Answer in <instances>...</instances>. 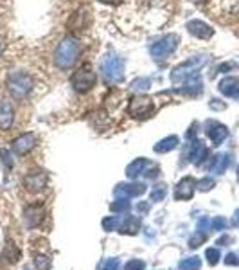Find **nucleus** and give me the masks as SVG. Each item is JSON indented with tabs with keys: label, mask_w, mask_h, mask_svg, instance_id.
I'll list each match as a JSON object with an SVG mask.
<instances>
[{
	"label": "nucleus",
	"mask_w": 239,
	"mask_h": 270,
	"mask_svg": "<svg viewBox=\"0 0 239 270\" xmlns=\"http://www.w3.org/2000/svg\"><path fill=\"white\" fill-rule=\"evenodd\" d=\"M119 225H121V220H119L117 216H108V218L103 220V229L106 232L119 231Z\"/></svg>",
	"instance_id": "nucleus-21"
},
{
	"label": "nucleus",
	"mask_w": 239,
	"mask_h": 270,
	"mask_svg": "<svg viewBox=\"0 0 239 270\" xmlns=\"http://www.w3.org/2000/svg\"><path fill=\"white\" fill-rule=\"evenodd\" d=\"M205 238L207 236L203 234V232H196V234H192L191 240H189V247H191V249H196V247H200L203 242H205Z\"/></svg>",
	"instance_id": "nucleus-24"
},
{
	"label": "nucleus",
	"mask_w": 239,
	"mask_h": 270,
	"mask_svg": "<svg viewBox=\"0 0 239 270\" xmlns=\"http://www.w3.org/2000/svg\"><path fill=\"white\" fill-rule=\"evenodd\" d=\"M36 269L38 270H49L51 269V260L45 256H38L36 258Z\"/></svg>",
	"instance_id": "nucleus-29"
},
{
	"label": "nucleus",
	"mask_w": 239,
	"mask_h": 270,
	"mask_svg": "<svg viewBox=\"0 0 239 270\" xmlns=\"http://www.w3.org/2000/svg\"><path fill=\"white\" fill-rule=\"evenodd\" d=\"M227 135H229V130L223 126V124H218L211 123V130H209V137H211V141L214 142V146H220L221 142L225 141Z\"/></svg>",
	"instance_id": "nucleus-13"
},
{
	"label": "nucleus",
	"mask_w": 239,
	"mask_h": 270,
	"mask_svg": "<svg viewBox=\"0 0 239 270\" xmlns=\"http://www.w3.org/2000/svg\"><path fill=\"white\" fill-rule=\"evenodd\" d=\"M173 40L174 38H165V40H162L160 43H157L155 47L151 49V52H153V56H157V58H164V56H167L169 52L173 51L174 49V43H173Z\"/></svg>",
	"instance_id": "nucleus-14"
},
{
	"label": "nucleus",
	"mask_w": 239,
	"mask_h": 270,
	"mask_svg": "<svg viewBox=\"0 0 239 270\" xmlns=\"http://www.w3.org/2000/svg\"><path fill=\"white\" fill-rule=\"evenodd\" d=\"M194 180L191 177L183 179L178 185H176V191H174V198L176 200H189L194 193Z\"/></svg>",
	"instance_id": "nucleus-9"
},
{
	"label": "nucleus",
	"mask_w": 239,
	"mask_h": 270,
	"mask_svg": "<svg viewBox=\"0 0 239 270\" xmlns=\"http://www.w3.org/2000/svg\"><path fill=\"white\" fill-rule=\"evenodd\" d=\"M146 193V185L144 184H119L115 187V196H139V194Z\"/></svg>",
	"instance_id": "nucleus-8"
},
{
	"label": "nucleus",
	"mask_w": 239,
	"mask_h": 270,
	"mask_svg": "<svg viewBox=\"0 0 239 270\" xmlns=\"http://www.w3.org/2000/svg\"><path fill=\"white\" fill-rule=\"evenodd\" d=\"M151 112H153V103L150 97H137L130 104V114L133 117H146Z\"/></svg>",
	"instance_id": "nucleus-4"
},
{
	"label": "nucleus",
	"mask_w": 239,
	"mask_h": 270,
	"mask_svg": "<svg viewBox=\"0 0 239 270\" xmlns=\"http://www.w3.org/2000/svg\"><path fill=\"white\" fill-rule=\"evenodd\" d=\"M165 194H167V185L159 184L155 185V189L151 191V200H153V202H160V200H164Z\"/></svg>",
	"instance_id": "nucleus-22"
},
{
	"label": "nucleus",
	"mask_w": 239,
	"mask_h": 270,
	"mask_svg": "<svg viewBox=\"0 0 239 270\" xmlns=\"http://www.w3.org/2000/svg\"><path fill=\"white\" fill-rule=\"evenodd\" d=\"M0 52H2V42H0Z\"/></svg>",
	"instance_id": "nucleus-35"
},
{
	"label": "nucleus",
	"mask_w": 239,
	"mask_h": 270,
	"mask_svg": "<svg viewBox=\"0 0 239 270\" xmlns=\"http://www.w3.org/2000/svg\"><path fill=\"white\" fill-rule=\"evenodd\" d=\"M81 45L74 36H67L58 43L56 52H54V62L60 69H71L78 58H80Z\"/></svg>",
	"instance_id": "nucleus-1"
},
{
	"label": "nucleus",
	"mask_w": 239,
	"mask_h": 270,
	"mask_svg": "<svg viewBox=\"0 0 239 270\" xmlns=\"http://www.w3.org/2000/svg\"><path fill=\"white\" fill-rule=\"evenodd\" d=\"M209 227H211V222H209V218H202L200 222H198V232H203V234H205Z\"/></svg>",
	"instance_id": "nucleus-30"
},
{
	"label": "nucleus",
	"mask_w": 239,
	"mask_h": 270,
	"mask_svg": "<svg viewBox=\"0 0 239 270\" xmlns=\"http://www.w3.org/2000/svg\"><path fill=\"white\" fill-rule=\"evenodd\" d=\"M142 220L137 218V216H126L124 220H121V225H119V232L121 234H137L141 231Z\"/></svg>",
	"instance_id": "nucleus-10"
},
{
	"label": "nucleus",
	"mask_w": 239,
	"mask_h": 270,
	"mask_svg": "<svg viewBox=\"0 0 239 270\" xmlns=\"http://www.w3.org/2000/svg\"><path fill=\"white\" fill-rule=\"evenodd\" d=\"M130 207H132V204H130V198H119L117 202H113L112 205H110V209H112V213H128L130 211Z\"/></svg>",
	"instance_id": "nucleus-20"
},
{
	"label": "nucleus",
	"mask_w": 239,
	"mask_h": 270,
	"mask_svg": "<svg viewBox=\"0 0 239 270\" xmlns=\"http://www.w3.org/2000/svg\"><path fill=\"white\" fill-rule=\"evenodd\" d=\"M146 263L142 260H130L124 265V270H144Z\"/></svg>",
	"instance_id": "nucleus-27"
},
{
	"label": "nucleus",
	"mask_w": 239,
	"mask_h": 270,
	"mask_svg": "<svg viewBox=\"0 0 239 270\" xmlns=\"http://www.w3.org/2000/svg\"><path fill=\"white\" fill-rule=\"evenodd\" d=\"M119 260L117 258H112V260H106L101 263V267H99V270H119Z\"/></svg>",
	"instance_id": "nucleus-26"
},
{
	"label": "nucleus",
	"mask_w": 239,
	"mask_h": 270,
	"mask_svg": "<svg viewBox=\"0 0 239 270\" xmlns=\"http://www.w3.org/2000/svg\"><path fill=\"white\" fill-rule=\"evenodd\" d=\"M238 179H239V168H238Z\"/></svg>",
	"instance_id": "nucleus-36"
},
{
	"label": "nucleus",
	"mask_w": 239,
	"mask_h": 270,
	"mask_svg": "<svg viewBox=\"0 0 239 270\" xmlns=\"http://www.w3.org/2000/svg\"><path fill=\"white\" fill-rule=\"evenodd\" d=\"M7 85H9L11 94L14 97H24L31 92L33 89V81L31 78L25 74V72H16V74H11L9 80H7Z\"/></svg>",
	"instance_id": "nucleus-3"
},
{
	"label": "nucleus",
	"mask_w": 239,
	"mask_h": 270,
	"mask_svg": "<svg viewBox=\"0 0 239 270\" xmlns=\"http://www.w3.org/2000/svg\"><path fill=\"white\" fill-rule=\"evenodd\" d=\"M97 81V74H95L90 67H81L80 71L72 74V85L78 92H88Z\"/></svg>",
	"instance_id": "nucleus-2"
},
{
	"label": "nucleus",
	"mask_w": 239,
	"mask_h": 270,
	"mask_svg": "<svg viewBox=\"0 0 239 270\" xmlns=\"http://www.w3.org/2000/svg\"><path fill=\"white\" fill-rule=\"evenodd\" d=\"M36 144V137L33 133H25V135H20L18 139L13 141V152L18 153V155H25L27 152H31Z\"/></svg>",
	"instance_id": "nucleus-5"
},
{
	"label": "nucleus",
	"mask_w": 239,
	"mask_h": 270,
	"mask_svg": "<svg viewBox=\"0 0 239 270\" xmlns=\"http://www.w3.org/2000/svg\"><path fill=\"white\" fill-rule=\"evenodd\" d=\"M180 270H200L202 269V260L200 256H191L187 260L180 261Z\"/></svg>",
	"instance_id": "nucleus-19"
},
{
	"label": "nucleus",
	"mask_w": 239,
	"mask_h": 270,
	"mask_svg": "<svg viewBox=\"0 0 239 270\" xmlns=\"http://www.w3.org/2000/svg\"><path fill=\"white\" fill-rule=\"evenodd\" d=\"M24 182H25V185H27V189L40 191V189H43V185L47 184V175H45V173H33V175L25 177Z\"/></svg>",
	"instance_id": "nucleus-12"
},
{
	"label": "nucleus",
	"mask_w": 239,
	"mask_h": 270,
	"mask_svg": "<svg viewBox=\"0 0 239 270\" xmlns=\"http://www.w3.org/2000/svg\"><path fill=\"white\" fill-rule=\"evenodd\" d=\"M137 209H139L141 213H148V211H150V204H148V202H141V204L137 205Z\"/></svg>",
	"instance_id": "nucleus-33"
},
{
	"label": "nucleus",
	"mask_w": 239,
	"mask_h": 270,
	"mask_svg": "<svg viewBox=\"0 0 239 270\" xmlns=\"http://www.w3.org/2000/svg\"><path fill=\"white\" fill-rule=\"evenodd\" d=\"M225 263L227 265H239V260H238V256L236 254H227V258H225Z\"/></svg>",
	"instance_id": "nucleus-31"
},
{
	"label": "nucleus",
	"mask_w": 239,
	"mask_h": 270,
	"mask_svg": "<svg viewBox=\"0 0 239 270\" xmlns=\"http://www.w3.org/2000/svg\"><path fill=\"white\" fill-rule=\"evenodd\" d=\"M13 104L7 99H0V128L2 130H9L11 124H13Z\"/></svg>",
	"instance_id": "nucleus-6"
},
{
	"label": "nucleus",
	"mask_w": 239,
	"mask_h": 270,
	"mask_svg": "<svg viewBox=\"0 0 239 270\" xmlns=\"http://www.w3.org/2000/svg\"><path fill=\"white\" fill-rule=\"evenodd\" d=\"M229 164H230L229 155H218L214 157V162L211 164V171H214V173H223Z\"/></svg>",
	"instance_id": "nucleus-18"
},
{
	"label": "nucleus",
	"mask_w": 239,
	"mask_h": 270,
	"mask_svg": "<svg viewBox=\"0 0 239 270\" xmlns=\"http://www.w3.org/2000/svg\"><path fill=\"white\" fill-rule=\"evenodd\" d=\"M103 2H115V0H103Z\"/></svg>",
	"instance_id": "nucleus-34"
},
{
	"label": "nucleus",
	"mask_w": 239,
	"mask_h": 270,
	"mask_svg": "<svg viewBox=\"0 0 239 270\" xmlns=\"http://www.w3.org/2000/svg\"><path fill=\"white\" fill-rule=\"evenodd\" d=\"M229 243H232V238L230 236H221L218 242H216V245H229Z\"/></svg>",
	"instance_id": "nucleus-32"
},
{
	"label": "nucleus",
	"mask_w": 239,
	"mask_h": 270,
	"mask_svg": "<svg viewBox=\"0 0 239 270\" xmlns=\"http://www.w3.org/2000/svg\"><path fill=\"white\" fill-rule=\"evenodd\" d=\"M187 29L194 34V36H198V38H202V40L211 38L212 34H214V29H212L211 25H207L205 22H200V20H192V22H189Z\"/></svg>",
	"instance_id": "nucleus-7"
},
{
	"label": "nucleus",
	"mask_w": 239,
	"mask_h": 270,
	"mask_svg": "<svg viewBox=\"0 0 239 270\" xmlns=\"http://www.w3.org/2000/svg\"><path fill=\"white\" fill-rule=\"evenodd\" d=\"M196 185H198V189H200V191H209V189H212V187H214V180L207 177V179L200 180Z\"/></svg>",
	"instance_id": "nucleus-28"
},
{
	"label": "nucleus",
	"mask_w": 239,
	"mask_h": 270,
	"mask_svg": "<svg viewBox=\"0 0 239 270\" xmlns=\"http://www.w3.org/2000/svg\"><path fill=\"white\" fill-rule=\"evenodd\" d=\"M176 144H178V137H165L162 139V141L159 142V144H155V152L157 153H165V152H171L173 148H176Z\"/></svg>",
	"instance_id": "nucleus-17"
},
{
	"label": "nucleus",
	"mask_w": 239,
	"mask_h": 270,
	"mask_svg": "<svg viewBox=\"0 0 239 270\" xmlns=\"http://www.w3.org/2000/svg\"><path fill=\"white\" fill-rule=\"evenodd\" d=\"M205 256H207V261H209V265L214 267L216 263L220 261V251H218V249H207Z\"/></svg>",
	"instance_id": "nucleus-25"
},
{
	"label": "nucleus",
	"mask_w": 239,
	"mask_h": 270,
	"mask_svg": "<svg viewBox=\"0 0 239 270\" xmlns=\"http://www.w3.org/2000/svg\"><path fill=\"white\" fill-rule=\"evenodd\" d=\"M227 227H229V222H227L223 216H218V218H214L211 222V229H212V231H225Z\"/></svg>",
	"instance_id": "nucleus-23"
},
{
	"label": "nucleus",
	"mask_w": 239,
	"mask_h": 270,
	"mask_svg": "<svg viewBox=\"0 0 239 270\" xmlns=\"http://www.w3.org/2000/svg\"><path fill=\"white\" fill-rule=\"evenodd\" d=\"M194 2H202V0H194Z\"/></svg>",
	"instance_id": "nucleus-37"
},
{
	"label": "nucleus",
	"mask_w": 239,
	"mask_h": 270,
	"mask_svg": "<svg viewBox=\"0 0 239 270\" xmlns=\"http://www.w3.org/2000/svg\"><path fill=\"white\" fill-rule=\"evenodd\" d=\"M103 72L106 78H112L113 72L117 74V78H121V72H122V63L119 62V60H115V58H112L110 62H106L103 65Z\"/></svg>",
	"instance_id": "nucleus-15"
},
{
	"label": "nucleus",
	"mask_w": 239,
	"mask_h": 270,
	"mask_svg": "<svg viewBox=\"0 0 239 270\" xmlns=\"http://www.w3.org/2000/svg\"><path fill=\"white\" fill-rule=\"evenodd\" d=\"M24 214H25V225H27V227H36V225H40V222H42L43 218V211L40 205H29Z\"/></svg>",
	"instance_id": "nucleus-11"
},
{
	"label": "nucleus",
	"mask_w": 239,
	"mask_h": 270,
	"mask_svg": "<svg viewBox=\"0 0 239 270\" xmlns=\"http://www.w3.org/2000/svg\"><path fill=\"white\" fill-rule=\"evenodd\" d=\"M150 162L146 161V159H137V161H133L130 166H128L126 170V175L130 177V179H137V177L141 175L142 170H144V166H148Z\"/></svg>",
	"instance_id": "nucleus-16"
}]
</instances>
